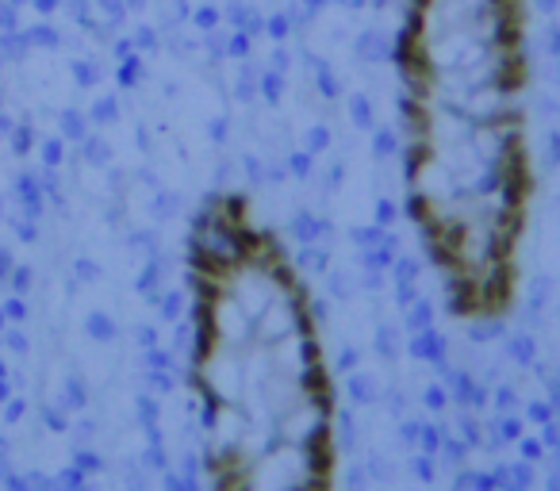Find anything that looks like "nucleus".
Returning a JSON list of instances; mask_svg holds the SVG:
<instances>
[{"label":"nucleus","mask_w":560,"mask_h":491,"mask_svg":"<svg viewBox=\"0 0 560 491\" xmlns=\"http://www.w3.org/2000/svg\"><path fill=\"white\" fill-rule=\"evenodd\" d=\"M396 81L422 250L457 319L499 323L518 296L534 196L529 0H404Z\"/></svg>","instance_id":"1"}]
</instances>
